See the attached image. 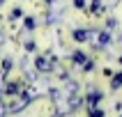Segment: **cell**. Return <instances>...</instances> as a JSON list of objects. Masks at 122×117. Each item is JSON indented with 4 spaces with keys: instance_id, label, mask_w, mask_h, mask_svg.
<instances>
[{
    "instance_id": "obj_1",
    "label": "cell",
    "mask_w": 122,
    "mask_h": 117,
    "mask_svg": "<svg viewBox=\"0 0 122 117\" xmlns=\"http://www.w3.org/2000/svg\"><path fill=\"white\" fill-rule=\"evenodd\" d=\"M92 30H88V28H76V30H71V39L78 41V44H85V41H90V37H92Z\"/></svg>"
},
{
    "instance_id": "obj_2",
    "label": "cell",
    "mask_w": 122,
    "mask_h": 117,
    "mask_svg": "<svg viewBox=\"0 0 122 117\" xmlns=\"http://www.w3.org/2000/svg\"><path fill=\"white\" fill-rule=\"evenodd\" d=\"M51 60H53V57H51ZM51 60H48V55H37V60H35V67L39 69V71H44V74H48V71L53 69Z\"/></svg>"
},
{
    "instance_id": "obj_3",
    "label": "cell",
    "mask_w": 122,
    "mask_h": 117,
    "mask_svg": "<svg viewBox=\"0 0 122 117\" xmlns=\"http://www.w3.org/2000/svg\"><path fill=\"white\" fill-rule=\"evenodd\" d=\"M97 37V46H106V44H111V32L108 30H99V32H95Z\"/></svg>"
},
{
    "instance_id": "obj_4",
    "label": "cell",
    "mask_w": 122,
    "mask_h": 117,
    "mask_svg": "<svg viewBox=\"0 0 122 117\" xmlns=\"http://www.w3.org/2000/svg\"><path fill=\"white\" fill-rule=\"evenodd\" d=\"M71 60H74L76 64H85V62H88V53H83V51H74V53H71Z\"/></svg>"
},
{
    "instance_id": "obj_5",
    "label": "cell",
    "mask_w": 122,
    "mask_h": 117,
    "mask_svg": "<svg viewBox=\"0 0 122 117\" xmlns=\"http://www.w3.org/2000/svg\"><path fill=\"white\" fill-rule=\"evenodd\" d=\"M23 28H25V30H35V28H37L35 16H23Z\"/></svg>"
},
{
    "instance_id": "obj_6",
    "label": "cell",
    "mask_w": 122,
    "mask_h": 117,
    "mask_svg": "<svg viewBox=\"0 0 122 117\" xmlns=\"http://www.w3.org/2000/svg\"><path fill=\"white\" fill-rule=\"evenodd\" d=\"M111 85H113V87H120V85H122V71H117V74L113 76V80H111Z\"/></svg>"
},
{
    "instance_id": "obj_7",
    "label": "cell",
    "mask_w": 122,
    "mask_h": 117,
    "mask_svg": "<svg viewBox=\"0 0 122 117\" xmlns=\"http://www.w3.org/2000/svg\"><path fill=\"white\" fill-rule=\"evenodd\" d=\"M71 5H74L76 9H88V5H90V2H88V0H74Z\"/></svg>"
},
{
    "instance_id": "obj_8",
    "label": "cell",
    "mask_w": 122,
    "mask_h": 117,
    "mask_svg": "<svg viewBox=\"0 0 122 117\" xmlns=\"http://www.w3.org/2000/svg\"><path fill=\"white\" fill-rule=\"evenodd\" d=\"M21 16H23V9H21V7H14V9H12V14H9V19H14V21H16V19H21Z\"/></svg>"
},
{
    "instance_id": "obj_9",
    "label": "cell",
    "mask_w": 122,
    "mask_h": 117,
    "mask_svg": "<svg viewBox=\"0 0 122 117\" xmlns=\"http://www.w3.org/2000/svg\"><path fill=\"white\" fill-rule=\"evenodd\" d=\"M12 64H14V62H12V57H5V60H2V71L7 74V71L12 69Z\"/></svg>"
},
{
    "instance_id": "obj_10",
    "label": "cell",
    "mask_w": 122,
    "mask_h": 117,
    "mask_svg": "<svg viewBox=\"0 0 122 117\" xmlns=\"http://www.w3.org/2000/svg\"><path fill=\"white\" fill-rule=\"evenodd\" d=\"M90 117H104V110H99L95 106V108H90Z\"/></svg>"
},
{
    "instance_id": "obj_11",
    "label": "cell",
    "mask_w": 122,
    "mask_h": 117,
    "mask_svg": "<svg viewBox=\"0 0 122 117\" xmlns=\"http://www.w3.org/2000/svg\"><path fill=\"white\" fill-rule=\"evenodd\" d=\"M25 51H35V39H28L25 41Z\"/></svg>"
},
{
    "instance_id": "obj_12",
    "label": "cell",
    "mask_w": 122,
    "mask_h": 117,
    "mask_svg": "<svg viewBox=\"0 0 122 117\" xmlns=\"http://www.w3.org/2000/svg\"><path fill=\"white\" fill-rule=\"evenodd\" d=\"M117 62H120V64H122V55H120V57H117Z\"/></svg>"
},
{
    "instance_id": "obj_13",
    "label": "cell",
    "mask_w": 122,
    "mask_h": 117,
    "mask_svg": "<svg viewBox=\"0 0 122 117\" xmlns=\"http://www.w3.org/2000/svg\"><path fill=\"white\" fill-rule=\"evenodd\" d=\"M120 117H122V115H120Z\"/></svg>"
}]
</instances>
